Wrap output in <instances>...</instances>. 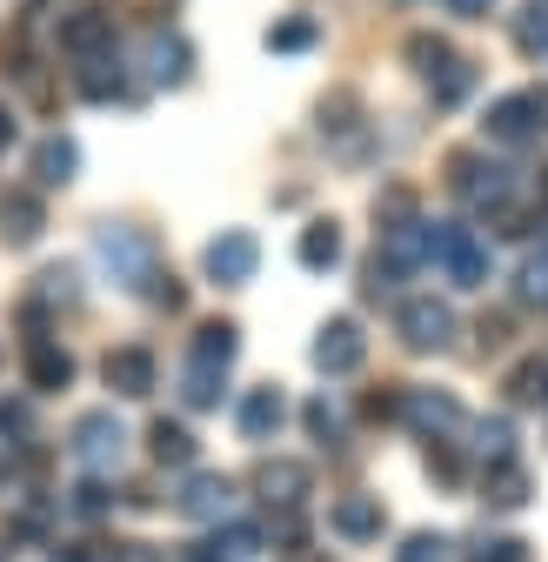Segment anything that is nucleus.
Returning a JSON list of instances; mask_svg holds the SVG:
<instances>
[{"instance_id": "7", "label": "nucleus", "mask_w": 548, "mask_h": 562, "mask_svg": "<svg viewBox=\"0 0 548 562\" xmlns=\"http://www.w3.org/2000/svg\"><path fill=\"white\" fill-rule=\"evenodd\" d=\"M201 268H208L221 289H241V281H254V268H261V241L248 228H221L208 248H201Z\"/></svg>"}, {"instance_id": "11", "label": "nucleus", "mask_w": 548, "mask_h": 562, "mask_svg": "<svg viewBox=\"0 0 548 562\" xmlns=\"http://www.w3.org/2000/svg\"><path fill=\"white\" fill-rule=\"evenodd\" d=\"M114 47V14L107 8H75L60 21V54H75V60H94Z\"/></svg>"}, {"instance_id": "23", "label": "nucleus", "mask_w": 548, "mask_h": 562, "mask_svg": "<svg viewBox=\"0 0 548 562\" xmlns=\"http://www.w3.org/2000/svg\"><path fill=\"white\" fill-rule=\"evenodd\" d=\"M295 255H301V268L328 274V268L341 261V228H334V222H308V228H301V241H295Z\"/></svg>"}, {"instance_id": "39", "label": "nucleus", "mask_w": 548, "mask_h": 562, "mask_svg": "<svg viewBox=\"0 0 548 562\" xmlns=\"http://www.w3.org/2000/svg\"><path fill=\"white\" fill-rule=\"evenodd\" d=\"M148 281H155V289H148V302H155V308H181V302H187L174 274H148Z\"/></svg>"}, {"instance_id": "8", "label": "nucleus", "mask_w": 548, "mask_h": 562, "mask_svg": "<svg viewBox=\"0 0 548 562\" xmlns=\"http://www.w3.org/2000/svg\"><path fill=\"white\" fill-rule=\"evenodd\" d=\"M375 261H381V268H395V274L429 268V261H435V222H415V215L388 222V228H381V255H375Z\"/></svg>"}, {"instance_id": "29", "label": "nucleus", "mask_w": 548, "mask_h": 562, "mask_svg": "<svg viewBox=\"0 0 548 562\" xmlns=\"http://www.w3.org/2000/svg\"><path fill=\"white\" fill-rule=\"evenodd\" d=\"M515 47L522 54H548V0H535V8L515 14Z\"/></svg>"}, {"instance_id": "2", "label": "nucleus", "mask_w": 548, "mask_h": 562, "mask_svg": "<svg viewBox=\"0 0 548 562\" xmlns=\"http://www.w3.org/2000/svg\"><path fill=\"white\" fill-rule=\"evenodd\" d=\"M435 261H442V274L455 281V289H482L489 281V241L475 235L468 222H435Z\"/></svg>"}, {"instance_id": "12", "label": "nucleus", "mask_w": 548, "mask_h": 562, "mask_svg": "<svg viewBox=\"0 0 548 562\" xmlns=\"http://www.w3.org/2000/svg\"><path fill=\"white\" fill-rule=\"evenodd\" d=\"M362 356H368V341H362V328L341 315V322H328L321 335H315V369L321 375H349V369H362Z\"/></svg>"}, {"instance_id": "33", "label": "nucleus", "mask_w": 548, "mask_h": 562, "mask_svg": "<svg viewBox=\"0 0 548 562\" xmlns=\"http://www.w3.org/2000/svg\"><path fill=\"white\" fill-rule=\"evenodd\" d=\"M215 549H221V562H248V555H261V529L254 522H228L215 536Z\"/></svg>"}, {"instance_id": "13", "label": "nucleus", "mask_w": 548, "mask_h": 562, "mask_svg": "<svg viewBox=\"0 0 548 562\" xmlns=\"http://www.w3.org/2000/svg\"><path fill=\"white\" fill-rule=\"evenodd\" d=\"M187 67H194V54H187L181 34H148V47H141V75H148V88H181Z\"/></svg>"}, {"instance_id": "5", "label": "nucleus", "mask_w": 548, "mask_h": 562, "mask_svg": "<svg viewBox=\"0 0 548 562\" xmlns=\"http://www.w3.org/2000/svg\"><path fill=\"white\" fill-rule=\"evenodd\" d=\"M401 422H408V429H415V436H429V442H448V436H461V402L448 395V389H408L401 395Z\"/></svg>"}, {"instance_id": "9", "label": "nucleus", "mask_w": 548, "mask_h": 562, "mask_svg": "<svg viewBox=\"0 0 548 562\" xmlns=\"http://www.w3.org/2000/svg\"><path fill=\"white\" fill-rule=\"evenodd\" d=\"M174 509H181L187 522H228V516H235V482H228V475H208V469H194V475L181 482Z\"/></svg>"}, {"instance_id": "31", "label": "nucleus", "mask_w": 548, "mask_h": 562, "mask_svg": "<svg viewBox=\"0 0 548 562\" xmlns=\"http://www.w3.org/2000/svg\"><path fill=\"white\" fill-rule=\"evenodd\" d=\"M301 422H308V436H315L321 449H334V442H341V408H334L328 395H315V402L301 408Z\"/></svg>"}, {"instance_id": "46", "label": "nucleus", "mask_w": 548, "mask_h": 562, "mask_svg": "<svg viewBox=\"0 0 548 562\" xmlns=\"http://www.w3.org/2000/svg\"><path fill=\"white\" fill-rule=\"evenodd\" d=\"M541 395H548V389H541Z\"/></svg>"}, {"instance_id": "4", "label": "nucleus", "mask_w": 548, "mask_h": 562, "mask_svg": "<svg viewBox=\"0 0 548 562\" xmlns=\"http://www.w3.org/2000/svg\"><path fill=\"white\" fill-rule=\"evenodd\" d=\"M395 328H401V341L415 348V356H435V348L455 341V308L435 302V295H408V302L395 308Z\"/></svg>"}, {"instance_id": "3", "label": "nucleus", "mask_w": 548, "mask_h": 562, "mask_svg": "<svg viewBox=\"0 0 548 562\" xmlns=\"http://www.w3.org/2000/svg\"><path fill=\"white\" fill-rule=\"evenodd\" d=\"M75 462L81 469H94V475H107V469H121V456H127V429H121V415L114 408H88V415H75Z\"/></svg>"}, {"instance_id": "32", "label": "nucleus", "mask_w": 548, "mask_h": 562, "mask_svg": "<svg viewBox=\"0 0 548 562\" xmlns=\"http://www.w3.org/2000/svg\"><path fill=\"white\" fill-rule=\"evenodd\" d=\"M408 60H415V75H442L455 54H448L442 34H408Z\"/></svg>"}, {"instance_id": "35", "label": "nucleus", "mask_w": 548, "mask_h": 562, "mask_svg": "<svg viewBox=\"0 0 548 562\" xmlns=\"http://www.w3.org/2000/svg\"><path fill=\"white\" fill-rule=\"evenodd\" d=\"M395 562H455V542L448 536H408L395 549Z\"/></svg>"}, {"instance_id": "28", "label": "nucleus", "mask_w": 548, "mask_h": 562, "mask_svg": "<svg viewBox=\"0 0 548 562\" xmlns=\"http://www.w3.org/2000/svg\"><path fill=\"white\" fill-rule=\"evenodd\" d=\"M315 41H321V27H315L308 14H288V21L267 27V54H308Z\"/></svg>"}, {"instance_id": "1", "label": "nucleus", "mask_w": 548, "mask_h": 562, "mask_svg": "<svg viewBox=\"0 0 548 562\" xmlns=\"http://www.w3.org/2000/svg\"><path fill=\"white\" fill-rule=\"evenodd\" d=\"M94 261L121 281V289H148V274H155V235L148 228H127V222H107V228H94Z\"/></svg>"}, {"instance_id": "24", "label": "nucleus", "mask_w": 548, "mask_h": 562, "mask_svg": "<svg viewBox=\"0 0 548 562\" xmlns=\"http://www.w3.org/2000/svg\"><path fill=\"white\" fill-rule=\"evenodd\" d=\"M482 496H489L495 509H522V503H528V469H522V462H495V469L482 475Z\"/></svg>"}, {"instance_id": "26", "label": "nucleus", "mask_w": 548, "mask_h": 562, "mask_svg": "<svg viewBox=\"0 0 548 562\" xmlns=\"http://www.w3.org/2000/svg\"><path fill=\"white\" fill-rule=\"evenodd\" d=\"M148 449H155V462H174V469H187L194 462V436L181 429V422H155V429H148Z\"/></svg>"}, {"instance_id": "20", "label": "nucleus", "mask_w": 548, "mask_h": 562, "mask_svg": "<svg viewBox=\"0 0 548 562\" xmlns=\"http://www.w3.org/2000/svg\"><path fill=\"white\" fill-rule=\"evenodd\" d=\"M75 168H81V148L67 134H54V140H41V148H34V181L41 188H67V181H75Z\"/></svg>"}, {"instance_id": "21", "label": "nucleus", "mask_w": 548, "mask_h": 562, "mask_svg": "<svg viewBox=\"0 0 548 562\" xmlns=\"http://www.w3.org/2000/svg\"><path fill=\"white\" fill-rule=\"evenodd\" d=\"M235 356H241V328H235V322H201V335H194V356H187V362L228 369Z\"/></svg>"}, {"instance_id": "10", "label": "nucleus", "mask_w": 548, "mask_h": 562, "mask_svg": "<svg viewBox=\"0 0 548 562\" xmlns=\"http://www.w3.org/2000/svg\"><path fill=\"white\" fill-rule=\"evenodd\" d=\"M548 127V94H502L489 108V134L495 140H535Z\"/></svg>"}, {"instance_id": "43", "label": "nucleus", "mask_w": 548, "mask_h": 562, "mask_svg": "<svg viewBox=\"0 0 548 562\" xmlns=\"http://www.w3.org/2000/svg\"><path fill=\"white\" fill-rule=\"evenodd\" d=\"M8 140H14V121H8V114H0V148H8Z\"/></svg>"}, {"instance_id": "22", "label": "nucleus", "mask_w": 548, "mask_h": 562, "mask_svg": "<svg viewBox=\"0 0 548 562\" xmlns=\"http://www.w3.org/2000/svg\"><path fill=\"white\" fill-rule=\"evenodd\" d=\"M81 94H88V101H121V94H127V67H121L114 54L81 60Z\"/></svg>"}, {"instance_id": "14", "label": "nucleus", "mask_w": 548, "mask_h": 562, "mask_svg": "<svg viewBox=\"0 0 548 562\" xmlns=\"http://www.w3.org/2000/svg\"><path fill=\"white\" fill-rule=\"evenodd\" d=\"M41 228H47V207H41V194H34V188H8V194H0V241L27 248Z\"/></svg>"}, {"instance_id": "16", "label": "nucleus", "mask_w": 548, "mask_h": 562, "mask_svg": "<svg viewBox=\"0 0 548 562\" xmlns=\"http://www.w3.org/2000/svg\"><path fill=\"white\" fill-rule=\"evenodd\" d=\"M381 496H341L334 509H328V529L341 536V542H375L381 536Z\"/></svg>"}, {"instance_id": "36", "label": "nucleus", "mask_w": 548, "mask_h": 562, "mask_svg": "<svg viewBox=\"0 0 548 562\" xmlns=\"http://www.w3.org/2000/svg\"><path fill=\"white\" fill-rule=\"evenodd\" d=\"M67 509H75V516H88V522H94V516H107V509H114V496H107L101 482H81V488H75V503H67Z\"/></svg>"}, {"instance_id": "6", "label": "nucleus", "mask_w": 548, "mask_h": 562, "mask_svg": "<svg viewBox=\"0 0 548 562\" xmlns=\"http://www.w3.org/2000/svg\"><path fill=\"white\" fill-rule=\"evenodd\" d=\"M448 175H455V194L475 201V207H509V194H515V168L482 161V155H455Z\"/></svg>"}, {"instance_id": "41", "label": "nucleus", "mask_w": 548, "mask_h": 562, "mask_svg": "<svg viewBox=\"0 0 548 562\" xmlns=\"http://www.w3.org/2000/svg\"><path fill=\"white\" fill-rule=\"evenodd\" d=\"M0 436H27V408L21 402H0Z\"/></svg>"}, {"instance_id": "30", "label": "nucleus", "mask_w": 548, "mask_h": 562, "mask_svg": "<svg viewBox=\"0 0 548 562\" xmlns=\"http://www.w3.org/2000/svg\"><path fill=\"white\" fill-rule=\"evenodd\" d=\"M429 88H435L442 108H455V101H468V88H475V67H468V60H448L442 75H429Z\"/></svg>"}, {"instance_id": "44", "label": "nucleus", "mask_w": 548, "mask_h": 562, "mask_svg": "<svg viewBox=\"0 0 548 562\" xmlns=\"http://www.w3.org/2000/svg\"><path fill=\"white\" fill-rule=\"evenodd\" d=\"M54 562H88V555H54Z\"/></svg>"}, {"instance_id": "25", "label": "nucleus", "mask_w": 548, "mask_h": 562, "mask_svg": "<svg viewBox=\"0 0 548 562\" xmlns=\"http://www.w3.org/2000/svg\"><path fill=\"white\" fill-rule=\"evenodd\" d=\"M475 456H482L489 469H495V462H515V429H509V415L475 422Z\"/></svg>"}, {"instance_id": "17", "label": "nucleus", "mask_w": 548, "mask_h": 562, "mask_svg": "<svg viewBox=\"0 0 548 562\" xmlns=\"http://www.w3.org/2000/svg\"><path fill=\"white\" fill-rule=\"evenodd\" d=\"M235 422H241V436H248V442H274V429L288 422L282 389H248V395H241V408H235Z\"/></svg>"}, {"instance_id": "18", "label": "nucleus", "mask_w": 548, "mask_h": 562, "mask_svg": "<svg viewBox=\"0 0 548 562\" xmlns=\"http://www.w3.org/2000/svg\"><path fill=\"white\" fill-rule=\"evenodd\" d=\"M254 488H261L274 509H295V503L308 496V469H301V462H261V469H254Z\"/></svg>"}, {"instance_id": "38", "label": "nucleus", "mask_w": 548, "mask_h": 562, "mask_svg": "<svg viewBox=\"0 0 548 562\" xmlns=\"http://www.w3.org/2000/svg\"><path fill=\"white\" fill-rule=\"evenodd\" d=\"M475 562H528V542H515V536H495V542H482V549H475Z\"/></svg>"}, {"instance_id": "19", "label": "nucleus", "mask_w": 548, "mask_h": 562, "mask_svg": "<svg viewBox=\"0 0 548 562\" xmlns=\"http://www.w3.org/2000/svg\"><path fill=\"white\" fill-rule=\"evenodd\" d=\"M27 382H34V389H67V382H75V356H67V348H54L47 335H34V341H27Z\"/></svg>"}, {"instance_id": "45", "label": "nucleus", "mask_w": 548, "mask_h": 562, "mask_svg": "<svg viewBox=\"0 0 548 562\" xmlns=\"http://www.w3.org/2000/svg\"><path fill=\"white\" fill-rule=\"evenodd\" d=\"M395 8H422V0H395Z\"/></svg>"}, {"instance_id": "15", "label": "nucleus", "mask_w": 548, "mask_h": 562, "mask_svg": "<svg viewBox=\"0 0 548 562\" xmlns=\"http://www.w3.org/2000/svg\"><path fill=\"white\" fill-rule=\"evenodd\" d=\"M101 375H107V389H114V395H155V356H148L141 341L114 348V356L101 362Z\"/></svg>"}, {"instance_id": "42", "label": "nucleus", "mask_w": 548, "mask_h": 562, "mask_svg": "<svg viewBox=\"0 0 548 562\" xmlns=\"http://www.w3.org/2000/svg\"><path fill=\"white\" fill-rule=\"evenodd\" d=\"M448 8H455V14H461V21H482V14H489V8H495V0H448Z\"/></svg>"}, {"instance_id": "37", "label": "nucleus", "mask_w": 548, "mask_h": 562, "mask_svg": "<svg viewBox=\"0 0 548 562\" xmlns=\"http://www.w3.org/2000/svg\"><path fill=\"white\" fill-rule=\"evenodd\" d=\"M541 389H548V369H541V362H522V369L509 375V395H515V402H535Z\"/></svg>"}, {"instance_id": "34", "label": "nucleus", "mask_w": 548, "mask_h": 562, "mask_svg": "<svg viewBox=\"0 0 548 562\" xmlns=\"http://www.w3.org/2000/svg\"><path fill=\"white\" fill-rule=\"evenodd\" d=\"M34 302H60V308H67V302H81V274H75V268H47V274H41V289H34Z\"/></svg>"}, {"instance_id": "40", "label": "nucleus", "mask_w": 548, "mask_h": 562, "mask_svg": "<svg viewBox=\"0 0 548 562\" xmlns=\"http://www.w3.org/2000/svg\"><path fill=\"white\" fill-rule=\"evenodd\" d=\"M114 562H168V549H155V542H121Z\"/></svg>"}, {"instance_id": "27", "label": "nucleus", "mask_w": 548, "mask_h": 562, "mask_svg": "<svg viewBox=\"0 0 548 562\" xmlns=\"http://www.w3.org/2000/svg\"><path fill=\"white\" fill-rule=\"evenodd\" d=\"M221 375H228V369L187 362V369H181V402H187V408H215V402H221Z\"/></svg>"}]
</instances>
